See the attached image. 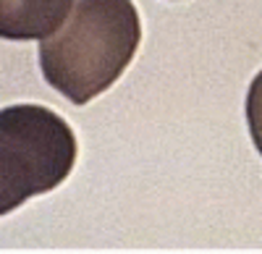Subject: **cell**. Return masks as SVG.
Returning a JSON list of instances; mask_svg holds the SVG:
<instances>
[{
	"instance_id": "obj_1",
	"label": "cell",
	"mask_w": 262,
	"mask_h": 254,
	"mask_svg": "<svg viewBox=\"0 0 262 254\" xmlns=\"http://www.w3.org/2000/svg\"><path fill=\"white\" fill-rule=\"evenodd\" d=\"M142 42V21L131 0H74L63 24L42 39V76L74 105L111 89Z\"/></svg>"
},
{
	"instance_id": "obj_2",
	"label": "cell",
	"mask_w": 262,
	"mask_h": 254,
	"mask_svg": "<svg viewBox=\"0 0 262 254\" xmlns=\"http://www.w3.org/2000/svg\"><path fill=\"white\" fill-rule=\"evenodd\" d=\"M76 152V136L58 113L29 102L0 110V218L58 189L71 176Z\"/></svg>"
},
{
	"instance_id": "obj_3",
	"label": "cell",
	"mask_w": 262,
	"mask_h": 254,
	"mask_svg": "<svg viewBox=\"0 0 262 254\" xmlns=\"http://www.w3.org/2000/svg\"><path fill=\"white\" fill-rule=\"evenodd\" d=\"M74 0H0V37L29 42L50 37L69 13Z\"/></svg>"
},
{
	"instance_id": "obj_4",
	"label": "cell",
	"mask_w": 262,
	"mask_h": 254,
	"mask_svg": "<svg viewBox=\"0 0 262 254\" xmlns=\"http://www.w3.org/2000/svg\"><path fill=\"white\" fill-rule=\"evenodd\" d=\"M247 123L257 152L262 155V71L252 79L247 92Z\"/></svg>"
}]
</instances>
